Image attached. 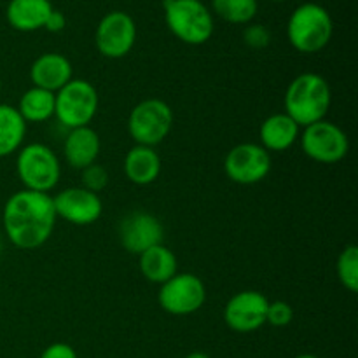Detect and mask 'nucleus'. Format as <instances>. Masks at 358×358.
<instances>
[{
  "instance_id": "1",
  "label": "nucleus",
  "mask_w": 358,
  "mask_h": 358,
  "mask_svg": "<svg viewBox=\"0 0 358 358\" xmlns=\"http://www.w3.org/2000/svg\"><path fill=\"white\" fill-rule=\"evenodd\" d=\"M56 219L52 196L28 189L10 194L2 212L3 233L21 250L42 247L51 238Z\"/></svg>"
},
{
  "instance_id": "2",
  "label": "nucleus",
  "mask_w": 358,
  "mask_h": 358,
  "mask_svg": "<svg viewBox=\"0 0 358 358\" xmlns=\"http://www.w3.org/2000/svg\"><path fill=\"white\" fill-rule=\"evenodd\" d=\"M285 114L301 128L325 119L332 105L331 84L315 72H304L289 84L285 93Z\"/></svg>"
},
{
  "instance_id": "3",
  "label": "nucleus",
  "mask_w": 358,
  "mask_h": 358,
  "mask_svg": "<svg viewBox=\"0 0 358 358\" xmlns=\"http://www.w3.org/2000/svg\"><path fill=\"white\" fill-rule=\"evenodd\" d=\"M334 34V21L324 6L306 2L296 7L287 23L290 45L303 55H315L327 48Z\"/></svg>"
},
{
  "instance_id": "4",
  "label": "nucleus",
  "mask_w": 358,
  "mask_h": 358,
  "mask_svg": "<svg viewBox=\"0 0 358 358\" xmlns=\"http://www.w3.org/2000/svg\"><path fill=\"white\" fill-rule=\"evenodd\" d=\"M166 27L178 41L201 45L212 38L213 14L201 0H163Z\"/></svg>"
},
{
  "instance_id": "5",
  "label": "nucleus",
  "mask_w": 358,
  "mask_h": 358,
  "mask_svg": "<svg viewBox=\"0 0 358 358\" xmlns=\"http://www.w3.org/2000/svg\"><path fill=\"white\" fill-rule=\"evenodd\" d=\"M16 173L23 189L49 194L62 177V163L45 143H28L17 150Z\"/></svg>"
},
{
  "instance_id": "6",
  "label": "nucleus",
  "mask_w": 358,
  "mask_h": 358,
  "mask_svg": "<svg viewBox=\"0 0 358 358\" xmlns=\"http://www.w3.org/2000/svg\"><path fill=\"white\" fill-rule=\"evenodd\" d=\"M98 91L90 80L72 79L55 93V117L66 129L90 126L98 112Z\"/></svg>"
},
{
  "instance_id": "7",
  "label": "nucleus",
  "mask_w": 358,
  "mask_h": 358,
  "mask_svg": "<svg viewBox=\"0 0 358 358\" xmlns=\"http://www.w3.org/2000/svg\"><path fill=\"white\" fill-rule=\"evenodd\" d=\"M173 121V110L166 101L147 98L129 112L128 133L135 145L156 147L170 135Z\"/></svg>"
},
{
  "instance_id": "8",
  "label": "nucleus",
  "mask_w": 358,
  "mask_h": 358,
  "mask_svg": "<svg viewBox=\"0 0 358 358\" xmlns=\"http://www.w3.org/2000/svg\"><path fill=\"white\" fill-rule=\"evenodd\" d=\"M299 138L304 154L322 164L339 163L350 150V140L345 129L325 119L306 126Z\"/></svg>"
},
{
  "instance_id": "9",
  "label": "nucleus",
  "mask_w": 358,
  "mask_h": 358,
  "mask_svg": "<svg viewBox=\"0 0 358 358\" xmlns=\"http://www.w3.org/2000/svg\"><path fill=\"white\" fill-rule=\"evenodd\" d=\"M159 306L175 317H187L205 306L206 287L192 273H177L161 285L157 294Z\"/></svg>"
},
{
  "instance_id": "10",
  "label": "nucleus",
  "mask_w": 358,
  "mask_h": 358,
  "mask_svg": "<svg viewBox=\"0 0 358 358\" xmlns=\"http://www.w3.org/2000/svg\"><path fill=\"white\" fill-rule=\"evenodd\" d=\"M224 171L234 184L254 185L271 171V154L261 143H238L224 159Z\"/></svg>"
},
{
  "instance_id": "11",
  "label": "nucleus",
  "mask_w": 358,
  "mask_h": 358,
  "mask_svg": "<svg viewBox=\"0 0 358 358\" xmlns=\"http://www.w3.org/2000/svg\"><path fill=\"white\" fill-rule=\"evenodd\" d=\"M136 42L135 20L124 10H112L105 14L96 27L94 44L101 56L110 59L124 58Z\"/></svg>"
},
{
  "instance_id": "12",
  "label": "nucleus",
  "mask_w": 358,
  "mask_h": 358,
  "mask_svg": "<svg viewBox=\"0 0 358 358\" xmlns=\"http://www.w3.org/2000/svg\"><path fill=\"white\" fill-rule=\"evenodd\" d=\"M269 299L257 290H241L227 301L224 308V322L240 334H248L266 324Z\"/></svg>"
},
{
  "instance_id": "13",
  "label": "nucleus",
  "mask_w": 358,
  "mask_h": 358,
  "mask_svg": "<svg viewBox=\"0 0 358 358\" xmlns=\"http://www.w3.org/2000/svg\"><path fill=\"white\" fill-rule=\"evenodd\" d=\"M164 227L149 212H131L119 224V241L128 254L140 255L163 243Z\"/></svg>"
},
{
  "instance_id": "14",
  "label": "nucleus",
  "mask_w": 358,
  "mask_h": 358,
  "mask_svg": "<svg viewBox=\"0 0 358 358\" xmlns=\"http://www.w3.org/2000/svg\"><path fill=\"white\" fill-rule=\"evenodd\" d=\"M56 217L72 226H91L103 212V203L96 192L84 187H69L52 196Z\"/></svg>"
},
{
  "instance_id": "15",
  "label": "nucleus",
  "mask_w": 358,
  "mask_h": 358,
  "mask_svg": "<svg viewBox=\"0 0 358 358\" xmlns=\"http://www.w3.org/2000/svg\"><path fill=\"white\" fill-rule=\"evenodd\" d=\"M72 63L59 52H44L30 66V80L35 87L58 93L73 79Z\"/></svg>"
},
{
  "instance_id": "16",
  "label": "nucleus",
  "mask_w": 358,
  "mask_h": 358,
  "mask_svg": "<svg viewBox=\"0 0 358 358\" xmlns=\"http://www.w3.org/2000/svg\"><path fill=\"white\" fill-rule=\"evenodd\" d=\"M100 149V136L91 126L69 129L63 142V154H65L66 163L76 170H84L90 164L96 163Z\"/></svg>"
},
{
  "instance_id": "17",
  "label": "nucleus",
  "mask_w": 358,
  "mask_h": 358,
  "mask_svg": "<svg viewBox=\"0 0 358 358\" xmlns=\"http://www.w3.org/2000/svg\"><path fill=\"white\" fill-rule=\"evenodd\" d=\"M261 145L271 152H283L290 149L301 136V126L285 112L273 114L266 119L259 129Z\"/></svg>"
},
{
  "instance_id": "18",
  "label": "nucleus",
  "mask_w": 358,
  "mask_h": 358,
  "mask_svg": "<svg viewBox=\"0 0 358 358\" xmlns=\"http://www.w3.org/2000/svg\"><path fill=\"white\" fill-rule=\"evenodd\" d=\"M52 9L51 0H10L6 17L14 30L35 31L45 27Z\"/></svg>"
},
{
  "instance_id": "19",
  "label": "nucleus",
  "mask_w": 358,
  "mask_h": 358,
  "mask_svg": "<svg viewBox=\"0 0 358 358\" xmlns=\"http://www.w3.org/2000/svg\"><path fill=\"white\" fill-rule=\"evenodd\" d=\"M161 157L154 147L135 145L124 157V173L135 185H149L161 175Z\"/></svg>"
},
{
  "instance_id": "20",
  "label": "nucleus",
  "mask_w": 358,
  "mask_h": 358,
  "mask_svg": "<svg viewBox=\"0 0 358 358\" xmlns=\"http://www.w3.org/2000/svg\"><path fill=\"white\" fill-rule=\"evenodd\" d=\"M140 257V271H142L143 278L150 283H157L163 285L164 282L175 276L178 273V261L175 257L173 252L163 243L156 245V247L149 248Z\"/></svg>"
},
{
  "instance_id": "21",
  "label": "nucleus",
  "mask_w": 358,
  "mask_h": 358,
  "mask_svg": "<svg viewBox=\"0 0 358 358\" xmlns=\"http://www.w3.org/2000/svg\"><path fill=\"white\" fill-rule=\"evenodd\" d=\"M27 122L16 107L0 103V157H7L23 147Z\"/></svg>"
},
{
  "instance_id": "22",
  "label": "nucleus",
  "mask_w": 358,
  "mask_h": 358,
  "mask_svg": "<svg viewBox=\"0 0 358 358\" xmlns=\"http://www.w3.org/2000/svg\"><path fill=\"white\" fill-rule=\"evenodd\" d=\"M17 112L24 122H45L55 117V93L31 86L21 96Z\"/></svg>"
},
{
  "instance_id": "23",
  "label": "nucleus",
  "mask_w": 358,
  "mask_h": 358,
  "mask_svg": "<svg viewBox=\"0 0 358 358\" xmlns=\"http://www.w3.org/2000/svg\"><path fill=\"white\" fill-rule=\"evenodd\" d=\"M212 9L220 20L233 24H248L259 10L257 0H212Z\"/></svg>"
},
{
  "instance_id": "24",
  "label": "nucleus",
  "mask_w": 358,
  "mask_h": 358,
  "mask_svg": "<svg viewBox=\"0 0 358 358\" xmlns=\"http://www.w3.org/2000/svg\"><path fill=\"white\" fill-rule=\"evenodd\" d=\"M338 278L341 285L352 294L358 292V247L357 245H346L338 257L336 264Z\"/></svg>"
},
{
  "instance_id": "25",
  "label": "nucleus",
  "mask_w": 358,
  "mask_h": 358,
  "mask_svg": "<svg viewBox=\"0 0 358 358\" xmlns=\"http://www.w3.org/2000/svg\"><path fill=\"white\" fill-rule=\"evenodd\" d=\"M80 171H83V173H80V178H83V185H80V187L87 189V191L91 192H96V194L107 187L108 171L105 170L101 164L93 163Z\"/></svg>"
},
{
  "instance_id": "26",
  "label": "nucleus",
  "mask_w": 358,
  "mask_h": 358,
  "mask_svg": "<svg viewBox=\"0 0 358 358\" xmlns=\"http://www.w3.org/2000/svg\"><path fill=\"white\" fill-rule=\"evenodd\" d=\"M294 311L292 306L285 301H269L268 315H266V324L273 327H287L292 322Z\"/></svg>"
},
{
  "instance_id": "27",
  "label": "nucleus",
  "mask_w": 358,
  "mask_h": 358,
  "mask_svg": "<svg viewBox=\"0 0 358 358\" xmlns=\"http://www.w3.org/2000/svg\"><path fill=\"white\" fill-rule=\"evenodd\" d=\"M243 42L252 49H264L271 44V31L264 24H248L243 30Z\"/></svg>"
},
{
  "instance_id": "28",
  "label": "nucleus",
  "mask_w": 358,
  "mask_h": 358,
  "mask_svg": "<svg viewBox=\"0 0 358 358\" xmlns=\"http://www.w3.org/2000/svg\"><path fill=\"white\" fill-rule=\"evenodd\" d=\"M41 358H77V353L66 343H52L42 352Z\"/></svg>"
},
{
  "instance_id": "29",
  "label": "nucleus",
  "mask_w": 358,
  "mask_h": 358,
  "mask_svg": "<svg viewBox=\"0 0 358 358\" xmlns=\"http://www.w3.org/2000/svg\"><path fill=\"white\" fill-rule=\"evenodd\" d=\"M66 27V20H65V14L59 13V10L52 9V13L49 14L48 21H45V30L48 31H52V34H58V31H62L63 28Z\"/></svg>"
},
{
  "instance_id": "30",
  "label": "nucleus",
  "mask_w": 358,
  "mask_h": 358,
  "mask_svg": "<svg viewBox=\"0 0 358 358\" xmlns=\"http://www.w3.org/2000/svg\"><path fill=\"white\" fill-rule=\"evenodd\" d=\"M185 358H210V357L203 352H192V353H189Z\"/></svg>"
},
{
  "instance_id": "31",
  "label": "nucleus",
  "mask_w": 358,
  "mask_h": 358,
  "mask_svg": "<svg viewBox=\"0 0 358 358\" xmlns=\"http://www.w3.org/2000/svg\"><path fill=\"white\" fill-rule=\"evenodd\" d=\"M296 358H320V357L311 355V353H304V355H299V357H296Z\"/></svg>"
},
{
  "instance_id": "32",
  "label": "nucleus",
  "mask_w": 358,
  "mask_h": 358,
  "mask_svg": "<svg viewBox=\"0 0 358 358\" xmlns=\"http://www.w3.org/2000/svg\"><path fill=\"white\" fill-rule=\"evenodd\" d=\"M0 91H2V77H0Z\"/></svg>"
},
{
  "instance_id": "33",
  "label": "nucleus",
  "mask_w": 358,
  "mask_h": 358,
  "mask_svg": "<svg viewBox=\"0 0 358 358\" xmlns=\"http://www.w3.org/2000/svg\"><path fill=\"white\" fill-rule=\"evenodd\" d=\"M273 2H285V0H273Z\"/></svg>"
}]
</instances>
